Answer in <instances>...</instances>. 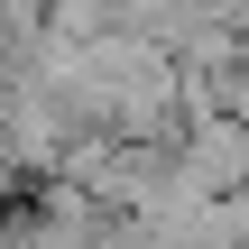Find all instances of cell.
<instances>
[{
  "instance_id": "obj_1",
  "label": "cell",
  "mask_w": 249,
  "mask_h": 249,
  "mask_svg": "<svg viewBox=\"0 0 249 249\" xmlns=\"http://www.w3.org/2000/svg\"><path fill=\"white\" fill-rule=\"evenodd\" d=\"M213 9H222V18H231V28L249 37V0H213Z\"/></svg>"
}]
</instances>
